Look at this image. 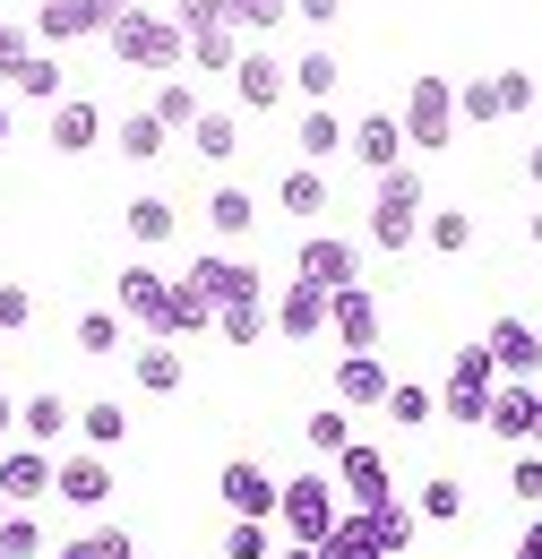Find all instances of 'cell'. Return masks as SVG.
I'll return each mask as SVG.
<instances>
[{"label":"cell","mask_w":542,"mask_h":559,"mask_svg":"<svg viewBox=\"0 0 542 559\" xmlns=\"http://www.w3.org/2000/svg\"><path fill=\"white\" fill-rule=\"evenodd\" d=\"M173 26L199 35V26H233V17H224V0H173Z\"/></svg>","instance_id":"obj_52"},{"label":"cell","mask_w":542,"mask_h":559,"mask_svg":"<svg viewBox=\"0 0 542 559\" xmlns=\"http://www.w3.org/2000/svg\"><path fill=\"white\" fill-rule=\"evenodd\" d=\"M499 112H508V121L542 112V78L534 70H499Z\"/></svg>","instance_id":"obj_45"},{"label":"cell","mask_w":542,"mask_h":559,"mask_svg":"<svg viewBox=\"0 0 542 559\" xmlns=\"http://www.w3.org/2000/svg\"><path fill=\"white\" fill-rule=\"evenodd\" d=\"M491 396H499V361H491V345H466L448 361V379H439V421L474 430V421L491 414Z\"/></svg>","instance_id":"obj_4"},{"label":"cell","mask_w":542,"mask_h":559,"mask_svg":"<svg viewBox=\"0 0 542 559\" xmlns=\"http://www.w3.org/2000/svg\"><path fill=\"white\" fill-rule=\"evenodd\" d=\"M337 86H344V70H337V52H328V44L293 61V95H310V104H337Z\"/></svg>","instance_id":"obj_32"},{"label":"cell","mask_w":542,"mask_h":559,"mask_svg":"<svg viewBox=\"0 0 542 559\" xmlns=\"http://www.w3.org/2000/svg\"><path fill=\"white\" fill-rule=\"evenodd\" d=\"M293 276L319 284V293L337 301L344 284H362V250H353L344 233H302V250H293Z\"/></svg>","instance_id":"obj_6"},{"label":"cell","mask_w":542,"mask_h":559,"mask_svg":"<svg viewBox=\"0 0 542 559\" xmlns=\"http://www.w3.org/2000/svg\"><path fill=\"white\" fill-rule=\"evenodd\" d=\"M337 516H344V490L328 483V474H293L284 499H275V534L302 543V551H319V543L337 534Z\"/></svg>","instance_id":"obj_3"},{"label":"cell","mask_w":542,"mask_h":559,"mask_svg":"<svg viewBox=\"0 0 542 559\" xmlns=\"http://www.w3.org/2000/svg\"><path fill=\"white\" fill-rule=\"evenodd\" d=\"M293 17H302V26H310V35H337L344 0H293Z\"/></svg>","instance_id":"obj_53"},{"label":"cell","mask_w":542,"mask_h":559,"mask_svg":"<svg viewBox=\"0 0 542 559\" xmlns=\"http://www.w3.org/2000/svg\"><path fill=\"white\" fill-rule=\"evenodd\" d=\"M190 284H199L215 310H233V301H268V267H250V259H199Z\"/></svg>","instance_id":"obj_15"},{"label":"cell","mask_w":542,"mask_h":559,"mask_svg":"<svg viewBox=\"0 0 542 559\" xmlns=\"http://www.w3.org/2000/svg\"><path fill=\"white\" fill-rule=\"evenodd\" d=\"M0 525H9V499H0Z\"/></svg>","instance_id":"obj_61"},{"label":"cell","mask_w":542,"mask_h":559,"mask_svg":"<svg viewBox=\"0 0 542 559\" xmlns=\"http://www.w3.org/2000/svg\"><path fill=\"white\" fill-rule=\"evenodd\" d=\"M526 181H534V190H542V146H526Z\"/></svg>","instance_id":"obj_57"},{"label":"cell","mask_w":542,"mask_h":559,"mask_svg":"<svg viewBox=\"0 0 542 559\" xmlns=\"http://www.w3.org/2000/svg\"><path fill=\"white\" fill-rule=\"evenodd\" d=\"M190 146H199L207 164H233V155H241V130H233V112H199V121H190Z\"/></svg>","instance_id":"obj_38"},{"label":"cell","mask_w":542,"mask_h":559,"mask_svg":"<svg viewBox=\"0 0 542 559\" xmlns=\"http://www.w3.org/2000/svg\"><path fill=\"white\" fill-rule=\"evenodd\" d=\"M113 61L121 70H146V78H173L181 61H190V35L164 17V9H130V17H113Z\"/></svg>","instance_id":"obj_1"},{"label":"cell","mask_w":542,"mask_h":559,"mask_svg":"<svg viewBox=\"0 0 542 559\" xmlns=\"http://www.w3.org/2000/svg\"><path fill=\"white\" fill-rule=\"evenodd\" d=\"M275 559H328V551H302V543H284V551H275Z\"/></svg>","instance_id":"obj_58"},{"label":"cell","mask_w":542,"mask_h":559,"mask_svg":"<svg viewBox=\"0 0 542 559\" xmlns=\"http://www.w3.org/2000/svg\"><path fill=\"white\" fill-rule=\"evenodd\" d=\"M379 414H388V421H405V430H422V421H439V388H413V379H397Z\"/></svg>","instance_id":"obj_40"},{"label":"cell","mask_w":542,"mask_h":559,"mask_svg":"<svg viewBox=\"0 0 542 559\" xmlns=\"http://www.w3.org/2000/svg\"><path fill=\"white\" fill-rule=\"evenodd\" d=\"M413 508H422V525H457L466 516V483L457 474H431V483L413 490Z\"/></svg>","instance_id":"obj_34"},{"label":"cell","mask_w":542,"mask_h":559,"mask_svg":"<svg viewBox=\"0 0 542 559\" xmlns=\"http://www.w3.org/2000/svg\"><path fill=\"white\" fill-rule=\"evenodd\" d=\"M224 17H233V35H250V44H268L275 26L293 17V0H224Z\"/></svg>","instance_id":"obj_33"},{"label":"cell","mask_w":542,"mask_h":559,"mask_svg":"<svg viewBox=\"0 0 542 559\" xmlns=\"http://www.w3.org/2000/svg\"><path fill=\"white\" fill-rule=\"evenodd\" d=\"M78 414H61V396H17V439L26 448H44V456H61V430Z\"/></svg>","instance_id":"obj_22"},{"label":"cell","mask_w":542,"mask_h":559,"mask_svg":"<svg viewBox=\"0 0 542 559\" xmlns=\"http://www.w3.org/2000/svg\"><path fill=\"white\" fill-rule=\"evenodd\" d=\"M534 421H542V388H534V379H499V396H491L482 430L508 439V448H534Z\"/></svg>","instance_id":"obj_12"},{"label":"cell","mask_w":542,"mask_h":559,"mask_svg":"<svg viewBox=\"0 0 542 559\" xmlns=\"http://www.w3.org/2000/svg\"><path fill=\"white\" fill-rule=\"evenodd\" d=\"M388 388H397V379H388L379 353H337V405H344V414H379Z\"/></svg>","instance_id":"obj_16"},{"label":"cell","mask_w":542,"mask_h":559,"mask_svg":"<svg viewBox=\"0 0 542 559\" xmlns=\"http://www.w3.org/2000/svg\"><path fill=\"white\" fill-rule=\"evenodd\" d=\"M78 439H86L95 456H113V448L130 439V405H121V396H95V405H78Z\"/></svg>","instance_id":"obj_25"},{"label":"cell","mask_w":542,"mask_h":559,"mask_svg":"<svg viewBox=\"0 0 542 559\" xmlns=\"http://www.w3.org/2000/svg\"><path fill=\"white\" fill-rule=\"evenodd\" d=\"M52 483H61V456H44V448H26V439L0 448V499H9V508L52 499Z\"/></svg>","instance_id":"obj_9"},{"label":"cell","mask_w":542,"mask_h":559,"mask_svg":"<svg viewBox=\"0 0 542 559\" xmlns=\"http://www.w3.org/2000/svg\"><path fill=\"white\" fill-rule=\"evenodd\" d=\"M164 139H173V130H164L146 104H138L130 121H121V155H130V164H155V155H164Z\"/></svg>","instance_id":"obj_43"},{"label":"cell","mask_w":542,"mask_h":559,"mask_svg":"<svg viewBox=\"0 0 542 559\" xmlns=\"http://www.w3.org/2000/svg\"><path fill=\"white\" fill-rule=\"evenodd\" d=\"M215 490H224V508H233V516H259V525H275V499H284V483H268V465H259V456H233V465L215 474Z\"/></svg>","instance_id":"obj_14"},{"label":"cell","mask_w":542,"mask_h":559,"mask_svg":"<svg viewBox=\"0 0 542 559\" xmlns=\"http://www.w3.org/2000/svg\"><path fill=\"white\" fill-rule=\"evenodd\" d=\"M35 328V293L26 284H0V336H26Z\"/></svg>","instance_id":"obj_50"},{"label":"cell","mask_w":542,"mask_h":559,"mask_svg":"<svg viewBox=\"0 0 542 559\" xmlns=\"http://www.w3.org/2000/svg\"><path fill=\"white\" fill-rule=\"evenodd\" d=\"M268 328H275L268 301H233V310H215V336H224V345H259Z\"/></svg>","instance_id":"obj_37"},{"label":"cell","mask_w":542,"mask_h":559,"mask_svg":"<svg viewBox=\"0 0 542 559\" xmlns=\"http://www.w3.org/2000/svg\"><path fill=\"white\" fill-rule=\"evenodd\" d=\"M534 250H542V215H534Z\"/></svg>","instance_id":"obj_60"},{"label":"cell","mask_w":542,"mask_h":559,"mask_svg":"<svg viewBox=\"0 0 542 559\" xmlns=\"http://www.w3.org/2000/svg\"><path fill=\"white\" fill-rule=\"evenodd\" d=\"M0 559H9V551H0Z\"/></svg>","instance_id":"obj_64"},{"label":"cell","mask_w":542,"mask_h":559,"mask_svg":"<svg viewBox=\"0 0 542 559\" xmlns=\"http://www.w3.org/2000/svg\"><path fill=\"white\" fill-rule=\"evenodd\" d=\"M130 559H146V551H130Z\"/></svg>","instance_id":"obj_63"},{"label":"cell","mask_w":542,"mask_h":559,"mask_svg":"<svg viewBox=\"0 0 542 559\" xmlns=\"http://www.w3.org/2000/svg\"><path fill=\"white\" fill-rule=\"evenodd\" d=\"M422 241H431L439 259H466V250H474V207H431L422 215Z\"/></svg>","instance_id":"obj_28"},{"label":"cell","mask_w":542,"mask_h":559,"mask_svg":"<svg viewBox=\"0 0 542 559\" xmlns=\"http://www.w3.org/2000/svg\"><path fill=\"white\" fill-rule=\"evenodd\" d=\"M113 310H121L130 328H146V336H164V310H173V276H164V267H146V259H130V267H121V284H113Z\"/></svg>","instance_id":"obj_8"},{"label":"cell","mask_w":542,"mask_h":559,"mask_svg":"<svg viewBox=\"0 0 542 559\" xmlns=\"http://www.w3.org/2000/svg\"><path fill=\"white\" fill-rule=\"evenodd\" d=\"M370 516V543H379V559H405L413 534H422V508L413 499H388V508H362Z\"/></svg>","instance_id":"obj_23"},{"label":"cell","mask_w":542,"mask_h":559,"mask_svg":"<svg viewBox=\"0 0 542 559\" xmlns=\"http://www.w3.org/2000/svg\"><path fill=\"white\" fill-rule=\"evenodd\" d=\"M491 361H499V379H542V328L534 319H491Z\"/></svg>","instance_id":"obj_17"},{"label":"cell","mask_w":542,"mask_h":559,"mask_svg":"<svg viewBox=\"0 0 542 559\" xmlns=\"http://www.w3.org/2000/svg\"><path fill=\"white\" fill-rule=\"evenodd\" d=\"M173 233H181L173 199H130V241H146V250H155V241H173Z\"/></svg>","instance_id":"obj_42"},{"label":"cell","mask_w":542,"mask_h":559,"mask_svg":"<svg viewBox=\"0 0 542 559\" xmlns=\"http://www.w3.org/2000/svg\"><path fill=\"white\" fill-rule=\"evenodd\" d=\"M422 215H431L422 173H413V164L379 173V190H370V250H405V241H422Z\"/></svg>","instance_id":"obj_2"},{"label":"cell","mask_w":542,"mask_h":559,"mask_svg":"<svg viewBox=\"0 0 542 559\" xmlns=\"http://www.w3.org/2000/svg\"><path fill=\"white\" fill-rule=\"evenodd\" d=\"M52 559H130V534H121V525H95V534H78V543H61Z\"/></svg>","instance_id":"obj_46"},{"label":"cell","mask_w":542,"mask_h":559,"mask_svg":"<svg viewBox=\"0 0 542 559\" xmlns=\"http://www.w3.org/2000/svg\"><path fill=\"white\" fill-rule=\"evenodd\" d=\"M275 336H284V345H310V336H328V293L293 276L284 293H275Z\"/></svg>","instance_id":"obj_20"},{"label":"cell","mask_w":542,"mask_h":559,"mask_svg":"<svg viewBox=\"0 0 542 559\" xmlns=\"http://www.w3.org/2000/svg\"><path fill=\"white\" fill-rule=\"evenodd\" d=\"M224 559H275L268 525H259V516H233V525H224Z\"/></svg>","instance_id":"obj_48"},{"label":"cell","mask_w":542,"mask_h":559,"mask_svg":"<svg viewBox=\"0 0 542 559\" xmlns=\"http://www.w3.org/2000/svg\"><path fill=\"white\" fill-rule=\"evenodd\" d=\"M302 439H310V456H344V448H353V414H344V405H319V414L302 421Z\"/></svg>","instance_id":"obj_39"},{"label":"cell","mask_w":542,"mask_h":559,"mask_svg":"<svg viewBox=\"0 0 542 559\" xmlns=\"http://www.w3.org/2000/svg\"><path fill=\"white\" fill-rule=\"evenodd\" d=\"M9 130H17V95H0V146H9Z\"/></svg>","instance_id":"obj_56"},{"label":"cell","mask_w":542,"mask_h":559,"mask_svg":"<svg viewBox=\"0 0 542 559\" xmlns=\"http://www.w3.org/2000/svg\"><path fill=\"white\" fill-rule=\"evenodd\" d=\"M52 499H61V508H78V516H95V508L113 499V465H104L95 448L61 456V483H52Z\"/></svg>","instance_id":"obj_18"},{"label":"cell","mask_w":542,"mask_h":559,"mask_svg":"<svg viewBox=\"0 0 542 559\" xmlns=\"http://www.w3.org/2000/svg\"><path fill=\"white\" fill-rule=\"evenodd\" d=\"M44 44H35V26H17V17H0V78H17L26 61H35Z\"/></svg>","instance_id":"obj_49"},{"label":"cell","mask_w":542,"mask_h":559,"mask_svg":"<svg viewBox=\"0 0 542 559\" xmlns=\"http://www.w3.org/2000/svg\"><path fill=\"white\" fill-rule=\"evenodd\" d=\"M130 379L146 396H181V388H190V353L173 345V336H146V345L130 353Z\"/></svg>","instance_id":"obj_19"},{"label":"cell","mask_w":542,"mask_h":559,"mask_svg":"<svg viewBox=\"0 0 542 559\" xmlns=\"http://www.w3.org/2000/svg\"><path fill=\"white\" fill-rule=\"evenodd\" d=\"M0 551H9V559H44V525H35V508H9V525H0Z\"/></svg>","instance_id":"obj_47"},{"label":"cell","mask_w":542,"mask_h":559,"mask_svg":"<svg viewBox=\"0 0 542 559\" xmlns=\"http://www.w3.org/2000/svg\"><path fill=\"white\" fill-rule=\"evenodd\" d=\"M130 345V319H121V310H86V319H78V353H121Z\"/></svg>","instance_id":"obj_44"},{"label":"cell","mask_w":542,"mask_h":559,"mask_svg":"<svg viewBox=\"0 0 542 559\" xmlns=\"http://www.w3.org/2000/svg\"><path fill=\"white\" fill-rule=\"evenodd\" d=\"M275 207L284 215H328L337 207V199H328V173H319V164H293V173L275 181Z\"/></svg>","instance_id":"obj_27"},{"label":"cell","mask_w":542,"mask_h":559,"mask_svg":"<svg viewBox=\"0 0 542 559\" xmlns=\"http://www.w3.org/2000/svg\"><path fill=\"white\" fill-rule=\"evenodd\" d=\"M95 139H104V112H95L86 95H61V104H52V146H61V155H86Z\"/></svg>","instance_id":"obj_24"},{"label":"cell","mask_w":542,"mask_h":559,"mask_svg":"<svg viewBox=\"0 0 542 559\" xmlns=\"http://www.w3.org/2000/svg\"><path fill=\"white\" fill-rule=\"evenodd\" d=\"M508 499H526V508H542V456L526 448L517 465H508Z\"/></svg>","instance_id":"obj_51"},{"label":"cell","mask_w":542,"mask_h":559,"mask_svg":"<svg viewBox=\"0 0 542 559\" xmlns=\"http://www.w3.org/2000/svg\"><path fill=\"white\" fill-rule=\"evenodd\" d=\"M457 121V78H413L405 86V146H448Z\"/></svg>","instance_id":"obj_5"},{"label":"cell","mask_w":542,"mask_h":559,"mask_svg":"<svg viewBox=\"0 0 542 559\" xmlns=\"http://www.w3.org/2000/svg\"><path fill=\"white\" fill-rule=\"evenodd\" d=\"M207 224H215L224 241H250V224H259V199H250V190H215V199H207Z\"/></svg>","instance_id":"obj_35"},{"label":"cell","mask_w":542,"mask_h":559,"mask_svg":"<svg viewBox=\"0 0 542 559\" xmlns=\"http://www.w3.org/2000/svg\"><path fill=\"white\" fill-rule=\"evenodd\" d=\"M113 9H121V17H130V9H146V0H113Z\"/></svg>","instance_id":"obj_59"},{"label":"cell","mask_w":542,"mask_h":559,"mask_svg":"<svg viewBox=\"0 0 542 559\" xmlns=\"http://www.w3.org/2000/svg\"><path fill=\"white\" fill-rule=\"evenodd\" d=\"M164 336L181 345V336H215V301H207L190 276H173V310H164Z\"/></svg>","instance_id":"obj_26"},{"label":"cell","mask_w":542,"mask_h":559,"mask_svg":"<svg viewBox=\"0 0 542 559\" xmlns=\"http://www.w3.org/2000/svg\"><path fill=\"white\" fill-rule=\"evenodd\" d=\"M457 121H466V130L508 121V112H499V78H466V86H457Z\"/></svg>","instance_id":"obj_41"},{"label":"cell","mask_w":542,"mask_h":559,"mask_svg":"<svg viewBox=\"0 0 542 559\" xmlns=\"http://www.w3.org/2000/svg\"><path fill=\"white\" fill-rule=\"evenodd\" d=\"M534 439H542V421H534Z\"/></svg>","instance_id":"obj_62"},{"label":"cell","mask_w":542,"mask_h":559,"mask_svg":"<svg viewBox=\"0 0 542 559\" xmlns=\"http://www.w3.org/2000/svg\"><path fill=\"white\" fill-rule=\"evenodd\" d=\"M517 559H542V508H534V525L517 534Z\"/></svg>","instance_id":"obj_54"},{"label":"cell","mask_w":542,"mask_h":559,"mask_svg":"<svg viewBox=\"0 0 542 559\" xmlns=\"http://www.w3.org/2000/svg\"><path fill=\"white\" fill-rule=\"evenodd\" d=\"M146 112H155L164 130H190V121H199V86H190V78H164V86L146 95Z\"/></svg>","instance_id":"obj_36"},{"label":"cell","mask_w":542,"mask_h":559,"mask_svg":"<svg viewBox=\"0 0 542 559\" xmlns=\"http://www.w3.org/2000/svg\"><path fill=\"white\" fill-rule=\"evenodd\" d=\"M241 52H250V35H233V26H199V35H190V61H199L207 78H233Z\"/></svg>","instance_id":"obj_29"},{"label":"cell","mask_w":542,"mask_h":559,"mask_svg":"<svg viewBox=\"0 0 542 559\" xmlns=\"http://www.w3.org/2000/svg\"><path fill=\"white\" fill-rule=\"evenodd\" d=\"M337 490H344V508H388V499H397V474H388V456H379V448H362V439H353V448L337 456Z\"/></svg>","instance_id":"obj_13"},{"label":"cell","mask_w":542,"mask_h":559,"mask_svg":"<svg viewBox=\"0 0 542 559\" xmlns=\"http://www.w3.org/2000/svg\"><path fill=\"white\" fill-rule=\"evenodd\" d=\"M353 164H370V173H397L405 164V121L397 112H370V121H353V146H344Z\"/></svg>","instance_id":"obj_21"},{"label":"cell","mask_w":542,"mask_h":559,"mask_svg":"<svg viewBox=\"0 0 542 559\" xmlns=\"http://www.w3.org/2000/svg\"><path fill=\"white\" fill-rule=\"evenodd\" d=\"M61 52H35V61H26V70L9 78V95H17V104H61Z\"/></svg>","instance_id":"obj_31"},{"label":"cell","mask_w":542,"mask_h":559,"mask_svg":"<svg viewBox=\"0 0 542 559\" xmlns=\"http://www.w3.org/2000/svg\"><path fill=\"white\" fill-rule=\"evenodd\" d=\"M379 328H388V310H379L370 284H344L337 301H328V336H337L344 353H379Z\"/></svg>","instance_id":"obj_10"},{"label":"cell","mask_w":542,"mask_h":559,"mask_svg":"<svg viewBox=\"0 0 542 559\" xmlns=\"http://www.w3.org/2000/svg\"><path fill=\"white\" fill-rule=\"evenodd\" d=\"M284 95H293V70L275 61L268 44H250V52L233 61V104H241V112H275Z\"/></svg>","instance_id":"obj_11"},{"label":"cell","mask_w":542,"mask_h":559,"mask_svg":"<svg viewBox=\"0 0 542 559\" xmlns=\"http://www.w3.org/2000/svg\"><path fill=\"white\" fill-rule=\"evenodd\" d=\"M9 439H17V396L0 388V448H9Z\"/></svg>","instance_id":"obj_55"},{"label":"cell","mask_w":542,"mask_h":559,"mask_svg":"<svg viewBox=\"0 0 542 559\" xmlns=\"http://www.w3.org/2000/svg\"><path fill=\"white\" fill-rule=\"evenodd\" d=\"M293 146H302V164H328V155H344V130H337V112H328V104H310V112H302V130H293Z\"/></svg>","instance_id":"obj_30"},{"label":"cell","mask_w":542,"mask_h":559,"mask_svg":"<svg viewBox=\"0 0 542 559\" xmlns=\"http://www.w3.org/2000/svg\"><path fill=\"white\" fill-rule=\"evenodd\" d=\"M113 0H44L35 9V44L44 52H61V44H86V35H113Z\"/></svg>","instance_id":"obj_7"}]
</instances>
